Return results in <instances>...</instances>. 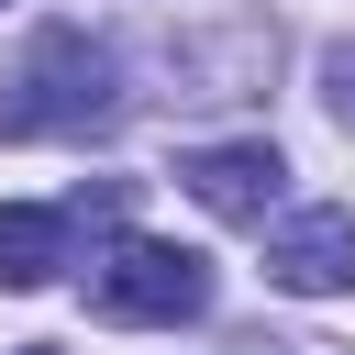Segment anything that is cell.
Wrapping results in <instances>:
<instances>
[{"mask_svg":"<svg viewBox=\"0 0 355 355\" xmlns=\"http://www.w3.org/2000/svg\"><path fill=\"white\" fill-rule=\"evenodd\" d=\"M111 111H122V67H111V44H89V33H44L33 67H22L11 100H0V133H89V122H111Z\"/></svg>","mask_w":355,"mask_h":355,"instance_id":"cell-1","label":"cell"},{"mask_svg":"<svg viewBox=\"0 0 355 355\" xmlns=\"http://www.w3.org/2000/svg\"><path fill=\"white\" fill-rule=\"evenodd\" d=\"M89 311H100V322H200V311H211V255L155 244V233H122V244L89 266Z\"/></svg>","mask_w":355,"mask_h":355,"instance_id":"cell-2","label":"cell"},{"mask_svg":"<svg viewBox=\"0 0 355 355\" xmlns=\"http://www.w3.org/2000/svg\"><path fill=\"white\" fill-rule=\"evenodd\" d=\"M178 189L211 222H266L277 189H288V155L277 144H200V155H178Z\"/></svg>","mask_w":355,"mask_h":355,"instance_id":"cell-3","label":"cell"},{"mask_svg":"<svg viewBox=\"0 0 355 355\" xmlns=\"http://www.w3.org/2000/svg\"><path fill=\"white\" fill-rule=\"evenodd\" d=\"M266 277H277L288 300L355 288V211H288V222L266 233Z\"/></svg>","mask_w":355,"mask_h":355,"instance_id":"cell-4","label":"cell"},{"mask_svg":"<svg viewBox=\"0 0 355 355\" xmlns=\"http://www.w3.org/2000/svg\"><path fill=\"white\" fill-rule=\"evenodd\" d=\"M55 266H67V211L0 200V288H44Z\"/></svg>","mask_w":355,"mask_h":355,"instance_id":"cell-5","label":"cell"},{"mask_svg":"<svg viewBox=\"0 0 355 355\" xmlns=\"http://www.w3.org/2000/svg\"><path fill=\"white\" fill-rule=\"evenodd\" d=\"M322 100H333V122L355 133V44H333V55H322Z\"/></svg>","mask_w":355,"mask_h":355,"instance_id":"cell-6","label":"cell"},{"mask_svg":"<svg viewBox=\"0 0 355 355\" xmlns=\"http://www.w3.org/2000/svg\"><path fill=\"white\" fill-rule=\"evenodd\" d=\"M22 355H55V344H22Z\"/></svg>","mask_w":355,"mask_h":355,"instance_id":"cell-7","label":"cell"}]
</instances>
